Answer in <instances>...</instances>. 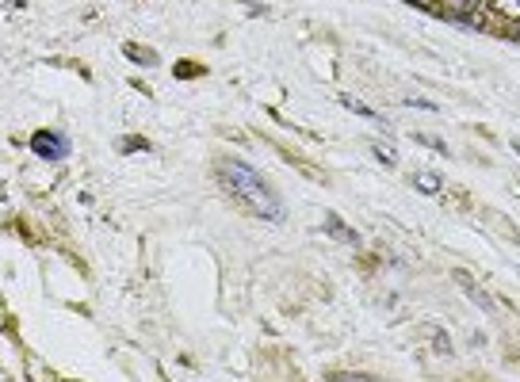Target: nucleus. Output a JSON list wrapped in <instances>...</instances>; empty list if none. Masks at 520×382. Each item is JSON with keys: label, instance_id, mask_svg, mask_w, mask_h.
I'll return each mask as SVG.
<instances>
[{"label": "nucleus", "instance_id": "obj_4", "mask_svg": "<svg viewBox=\"0 0 520 382\" xmlns=\"http://www.w3.org/2000/svg\"><path fill=\"white\" fill-rule=\"evenodd\" d=\"M123 54H130V62H134V65H157V54L146 50V47H138V42H123Z\"/></svg>", "mask_w": 520, "mask_h": 382}, {"label": "nucleus", "instance_id": "obj_2", "mask_svg": "<svg viewBox=\"0 0 520 382\" xmlns=\"http://www.w3.org/2000/svg\"><path fill=\"white\" fill-rule=\"evenodd\" d=\"M31 153L42 161H65L69 153V138L57 134V131H35L31 134Z\"/></svg>", "mask_w": 520, "mask_h": 382}, {"label": "nucleus", "instance_id": "obj_7", "mask_svg": "<svg viewBox=\"0 0 520 382\" xmlns=\"http://www.w3.org/2000/svg\"><path fill=\"white\" fill-rule=\"evenodd\" d=\"M490 8H494V12H501V16L509 20V23L520 16V0H490Z\"/></svg>", "mask_w": 520, "mask_h": 382}, {"label": "nucleus", "instance_id": "obj_11", "mask_svg": "<svg viewBox=\"0 0 520 382\" xmlns=\"http://www.w3.org/2000/svg\"><path fill=\"white\" fill-rule=\"evenodd\" d=\"M410 4H417V8H432V4H429V0H410Z\"/></svg>", "mask_w": 520, "mask_h": 382}, {"label": "nucleus", "instance_id": "obj_9", "mask_svg": "<svg viewBox=\"0 0 520 382\" xmlns=\"http://www.w3.org/2000/svg\"><path fill=\"white\" fill-rule=\"evenodd\" d=\"M119 149L123 153H138V149H146V141H142V138H119Z\"/></svg>", "mask_w": 520, "mask_h": 382}, {"label": "nucleus", "instance_id": "obj_5", "mask_svg": "<svg viewBox=\"0 0 520 382\" xmlns=\"http://www.w3.org/2000/svg\"><path fill=\"white\" fill-rule=\"evenodd\" d=\"M325 230H329V233H341V237H344V242H349V245H356V242H360V233H356V230H349V225H344L341 218H334V215L325 218Z\"/></svg>", "mask_w": 520, "mask_h": 382}, {"label": "nucleus", "instance_id": "obj_8", "mask_svg": "<svg viewBox=\"0 0 520 382\" xmlns=\"http://www.w3.org/2000/svg\"><path fill=\"white\" fill-rule=\"evenodd\" d=\"M344 107H352L356 115H364V119H371V123H383L379 115H375V111L368 107V104H360V100H352V96H344Z\"/></svg>", "mask_w": 520, "mask_h": 382}, {"label": "nucleus", "instance_id": "obj_3", "mask_svg": "<svg viewBox=\"0 0 520 382\" xmlns=\"http://www.w3.org/2000/svg\"><path fill=\"white\" fill-rule=\"evenodd\" d=\"M482 4H486V0H447L452 16H459V20L471 23V27H482Z\"/></svg>", "mask_w": 520, "mask_h": 382}, {"label": "nucleus", "instance_id": "obj_10", "mask_svg": "<svg viewBox=\"0 0 520 382\" xmlns=\"http://www.w3.org/2000/svg\"><path fill=\"white\" fill-rule=\"evenodd\" d=\"M375 149V157H379V161H386V165H394V153H390L386 146H371Z\"/></svg>", "mask_w": 520, "mask_h": 382}, {"label": "nucleus", "instance_id": "obj_6", "mask_svg": "<svg viewBox=\"0 0 520 382\" xmlns=\"http://www.w3.org/2000/svg\"><path fill=\"white\" fill-rule=\"evenodd\" d=\"M413 183H417V188H421V191H429V195H440V188H444L437 173H417V176H413Z\"/></svg>", "mask_w": 520, "mask_h": 382}, {"label": "nucleus", "instance_id": "obj_1", "mask_svg": "<svg viewBox=\"0 0 520 382\" xmlns=\"http://www.w3.org/2000/svg\"><path fill=\"white\" fill-rule=\"evenodd\" d=\"M219 180H222V188L234 195V199L249 210V215L256 218H264V222H280L283 218V203H280V195L268 188V180L256 173L253 165H245L238 157H222L219 161Z\"/></svg>", "mask_w": 520, "mask_h": 382}]
</instances>
